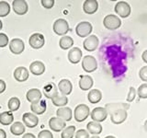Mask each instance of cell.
Listing matches in <instances>:
<instances>
[{
  "instance_id": "obj_1",
  "label": "cell",
  "mask_w": 147,
  "mask_h": 138,
  "mask_svg": "<svg viewBox=\"0 0 147 138\" xmlns=\"http://www.w3.org/2000/svg\"><path fill=\"white\" fill-rule=\"evenodd\" d=\"M89 114H90L89 107L86 104L77 105L75 109V112H74V116H75L76 121L78 122H84L89 116Z\"/></svg>"
},
{
  "instance_id": "obj_2",
  "label": "cell",
  "mask_w": 147,
  "mask_h": 138,
  "mask_svg": "<svg viewBox=\"0 0 147 138\" xmlns=\"http://www.w3.org/2000/svg\"><path fill=\"white\" fill-rule=\"evenodd\" d=\"M103 24L106 29L109 30H115L121 26V20L118 16L110 14V15H108L104 18Z\"/></svg>"
},
{
  "instance_id": "obj_3",
  "label": "cell",
  "mask_w": 147,
  "mask_h": 138,
  "mask_svg": "<svg viewBox=\"0 0 147 138\" xmlns=\"http://www.w3.org/2000/svg\"><path fill=\"white\" fill-rule=\"evenodd\" d=\"M114 10L121 18H125L131 15V6L129 3H127L125 1H119V2H117L116 5H115Z\"/></svg>"
},
{
  "instance_id": "obj_4",
  "label": "cell",
  "mask_w": 147,
  "mask_h": 138,
  "mask_svg": "<svg viewBox=\"0 0 147 138\" xmlns=\"http://www.w3.org/2000/svg\"><path fill=\"white\" fill-rule=\"evenodd\" d=\"M82 67L86 73H92L98 68V62L92 55H86L82 60Z\"/></svg>"
},
{
  "instance_id": "obj_5",
  "label": "cell",
  "mask_w": 147,
  "mask_h": 138,
  "mask_svg": "<svg viewBox=\"0 0 147 138\" xmlns=\"http://www.w3.org/2000/svg\"><path fill=\"white\" fill-rule=\"evenodd\" d=\"M53 29L57 35H65L69 31V24L63 18H58L57 20L54 21Z\"/></svg>"
},
{
  "instance_id": "obj_6",
  "label": "cell",
  "mask_w": 147,
  "mask_h": 138,
  "mask_svg": "<svg viewBox=\"0 0 147 138\" xmlns=\"http://www.w3.org/2000/svg\"><path fill=\"white\" fill-rule=\"evenodd\" d=\"M92 30H93V27H92L91 23H89L88 21H82L77 24L76 28V32L81 38H86L91 33Z\"/></svg>"
},
{
  "instance_id": "obj_7",
  "label": "cell",
  "mask_w": 147,
  "mask_h": 138,
  "mask_svg": "<svg viewBox=\"0 0 147 138\" xmlns=\"http://www.w3.org/2000/svg\"><path fill=\"white\" fill-rule=\"evenodd\" d=\"M108 112L105 108L102 107H96L95 109H93V110L90 113L91 119L93 120V122H104L108 117Z\"/></svg>"
},
{
  "instance_id": "obj_8",
  "label": "cell",
  "mask_w": 147,
  "mask_h": 138,
  "mask_svg": "<svg viewBox=\"0 0 147 138\" xmlns=\"http://www.w3.org/2000/svg\"><path fill=\"white\" fill-rule=\"evenodd\" d=\"M9 50L14 54H20L25 50V43L21 39H12L9 43Z\"/></svg>"
},
{
  "instance_id": "obj_9",
  "label": "cell",
  "mask_w": 147,
  "mask_h": 138,
  "mask_svg": "<svg viewBox=\"0 0 147 138\" xmlns=\"http://www.w3.org/2000/svg\"><path fill=\"white\" fill-rule=\"evenodd\" d=\"M99 43V40L96 35H90L83 43V46H84L85 50H86L87 52H93L96 48H98Z\"/></svg>"
},
{
  "instance_id": "obj_10",
  "label": "cell",
  "mask_w": 147,
  "mask_h": 138,
  "mask_svg": "<svg viewBox=\"0 0 147 138\" xmlns=\"http://www.w3.org/2000/svg\"><path fill=\"white\" fill-rule=\"evenodd\" d=\"M29 43L33 49H40L45 43L44 36L41 33H33L30 37Z\"/></svg>"
},
{
  "instance_id": "obj_11",
  "label": "cell",
  "mask_w": 147,
  "mask_h": 138,
  "mask_svg": "<svg viewBox=\"0 0 147 138\" xmlns=\"http://www.w3.org/2000/svg\"><path fill=\"white\" fill-rule=\"evenodd\" d=\"M22 121L24 122V125L28 126L29 128H34L38 125L39 118L36 116V114L32 112L24 113L22 116Z\"/></svg>"
},
{
  "instance_id": "obj_12",
  "label": "cell",
  "mask_w": 147,
  "mask_h": 138,
  "mask_svg": "<svg viewBox=\"0 0 147 138\" xmlns=\"http://www.w3.org/2000/svg\"><path fill=\"white\" fill-rule=\"evenodd\" d=\"M12 7L13 10L18 15H24L28 12V3L24 0H14L12 2Z\"/></svg>"
},
{
  "instance_id": "obj_13",
  "label": "cell",
  "mask_w": 147,
  "mask_h": 138,
  "mask_svg": "<svg viewBox=\"0 0 147 138\" xmlns=\"http://www.w3.org/2000/svg\"><path fill=\"white\" fill-rule=\"evenodd\" d=\"M128 113L125 110H118L110 114V120L114 124H121L124 122L126 121Z\"/></svg>"
},
{
  "instance_id": "obj_14",
  "label": "cell",
  "mask_w": 147,
  "mask_h": 138,
  "mask_svg": "<svg viewBox=\"0 0 147 138\" xmlns=\"http://www.w3.org/2000/svg\"><path fill=\"white\" fill-rule=\"evenodd\" d=\"M49 126L53 132H61L66 127V123L58 117H53L49 121Z\"/></svg>"
},
{
  "instance_id": "obj_15",
  "label": "cell",
  "mask_w": 147,
  "mask_h": 138,
  "mask_svg": "<svg viewBox=\"0 0 147 138\" xmlns=\"http://www.w3.org/2000/svg\"><path fill=\"white\" fill-rule=\"evenodd\" d=\"M29 71L24 66L17 67L14 71V78L18 82H24L29 78Z\"/></svg>"
},
{
  "instance_id": "obj_16",
  "label": "cell",
  "mask_w": 147,
  "mask_h": 138,
  "mask_svg": "<svg viewBox=\"0 0 147 138\" xmlns=\"http://www.w3.org/2000/svg\"><path fill=\"white\" fill-rule=\"evenodd\" d=\"M98 8V3L96 0H86L83 4V10L85 13L91 15L96 12Z\"/></svg>"
},
{
  "instance_id": "obj_17",
  "label": "cell",
  "mask_w": 147,
  "mask_h": 138,
  "mask_svg": "<svg viewBox=\"0 0 147 138\" xmlns=\"http://www.w3.org/2000/svg\"><path fill=\"white\" fill-rule=\"evenodd\" d=\"M82 59V51L78 47L72 48L68 53V60L72 64H78Z\"/></svg>"
},
{
  "instance_id": "obj_18",
  "label": "cell",
  "mask_w": 147,
  "mask_h": 138,
  "mask_svg": "<svg viewBox=\"0 0 147 138\" xmlns=\"http://www.w3.org/2000/svg\"><path fill=\"white\" fill-rule=\"evenodd\" d=\"M30 71L31 72V74H33L35 76H40L45 72V66L40 61H34L30 64Z\"/></svg>"
},
{
  "instance_id": "obj_19",
  "label": "cell",
  "mask_w": 147,
  "mask_h": 138,
  "mask_svg": "<svg viewBox=\"0 0 147 138\" xmlns=\"http://www.w3.org/2000/svg\"><path fill=\"white\" fill-rule=\"evenodd\" d=\"M58 89L63 95H69L71 94L73 90V85L70 80L68 79H62L58 84Z\"/></svg>"
},
{
  "instance_id": "obj_20",
  "label": "cell",
  "mask_w": 147,
  "mask_h": 138,
  "mask_svg": "<svg viewBox=\"0 0 147 138\" xmlns=\"http://www.w3.org/2000/svg\"><path fill=\"white\" fill-rule=\"evenodd\" d=\"M43 93L45 95V97L47 99H53L55 96H57L58 93V89L56 85L54 83H49L46 86H44L43 87Z\"/></svg>"
},
{
  "instance_id": "obj_21",
  "label": "cell",
  "mask_w": 147,
  "mask_h": 138,
  "mask_svg": "<svg viewBox=\"0 0 147 138\" xmlns=\"http://www.w3.org/2000/svg\"><path fill=\"white\" fill-rule=\"evenodd\" d=\"M46 108H47V105H46V101L44 99H40V101L36 103H32L30 105V110L31 112L34 114H43L46 110Z\"/></svg>"
},
{
  "instance_id": "obj_22",
  "label": "cell",
  "mask_w": 147,
  "mask_h": 138,
  "mask_svg": "<svg viewBox=\"0 0 147 138\" xmlns=\"http://www.w3.org/2000/svg\"><path fill=\"white\" fill-rule=\"evenodd\" d=\"M94 85V81L93 78L90 76H80V80H79V87L82 90H89L91 89V87Z\"/></svg>"
},
{
  "instance_id": "obj_23",
  "label": "cell",
  "mask_w": 147,
  "mask_h": 138,
  "mask_svg": "<svg viewBox=\"0 0 147 138\" xmlns=\"http://www.w3.org/2000/svg\"><path fill=\"white\" fill-rule=\"evenodd\" d=\"M57 117L63 120L64 122H69L71 121L73 113H72V110L68 107H61L57 110L56 112Z\"/></svg>"
},
{
  "instance_id": "obj_24",
  "label": "cell",
  "mask_w": 147,
  "mask_h": 138,
  "mask_svg": "<svg viewBox=\"0 0 147 138\" xmlns=\"http://www.w3.org/2000/svg\"><path fill=\"white\" fill-rule=\"evenodd\" d=\"M26 97H27L28 101H30L32 104V103H36V102H38V101H40L41 99L42 95H41V92L40 91V89H31L27 92Z\"/></svg>"
},
{
  "instance_id": "obj_25",
  "label": "cell",
  "mask_w": 147,
  "mask_h": 138,
  "mask_svg": "<svg viewBox=\"0 0 147 138\" xmlns=\"http://www.w3.org/2000/svg\"><path fill=\"white\" fill-rule=\"evenodd\" d=\"M87 132L93 135H98L102 132V126L99 122H89L86 125Z\"/></svg>"
},
{
  "instance_id": "obj_26",
  "label": "cell",
  "mask_w": 147,
  "mask_h": 138,
  "mask_svg": "<svg viewBox=\"0 0 147 138\" xmlns=\"http://www.w3.org/2000/svg\"><path fill=\"white\" fill-rule=\"evenodd\" d=\"M130 108V105L125 104V103H110V104H106L105 109L107 110L108 113L111 114L112 112H116L118 110H127Z\"/></svg>"
},
{
  "instance_id": "obj_27",
  "label": "cell",
  "mask_w": 147,
  "mask_h": 138,
  "mask_svg": "<svg viewBox=\"0 0 147 138\" xmlns=\"http://www.w3.org/2000/svg\"><path fill=\"white\" fill-rule=\"evenodd\" d=\"M87 99H88L89 102L92 104L98 103L101 99H102V93L98 89H91L88 95H87Z\"/></svg>"
},
{
  "instance_id": "obj_28",
  "label": "cell",
  "mask_w": 147,
  "mask_h": 138,
  "mask_svg": "<svg viewBox=\"0 0 147 138\" xmlns=\"http://www.w3.org/2000/svg\"><path fill=\"white\" fill-rule=\"evenodd\" d=\"M10 132L14 135H21L25 133V125L20 122H14L10 127Z\"/></svg>"
},
{
  "instance_id": "obj_29",
  "label": "cell",
  "mask_w": 147,
  "mask_h": 138,
  "mask_svg": "<svg viewBox=\"0 0 147 138\" xmlns=\"http://www.w3.org/2000/svg\"><path fill=\"white\" fill-rule=\"evenodd\" d=\"M14 121V116L11 112H5L0 113V123L2 125H9Z\"/></svg>"
},
{
  "instance_id": "obj_30",
  "label": "cell",
  "mask_w": 147,
  "mask_h": 138,
  "mask_svg": "<svg viewBox=\"0 0 147 138\" xmlns=\"http://www.w3.org/2000/svg\"><path fill=\"white\" fill-rule=\"evenodd\" d=\"M52 101L53 104L57 106V107H63V106H65L68 103V98L65 95L58 94L53 99H52Z\"/></svg>"
},
{
  "instance_id": "obj_31",
  "label": "cell",
  "mask_w": 147,
  "mask_h": 138,
  "mask_svg": "<svg viewBox=\"0 0 147 138\" xmlns=\"http://www.w3.org/2000/svg\"><path fill=\"white\" fill-rule=\"evenodd\" d=\"M59 45L63 50H68L74 45V40L70 36H63L60 39Z\"/></svg>"
},
{
  "instance_id": "obj_32",
  "label": "cell",
  "mask_w": 147,
  "mask_h": 138,
  "mask_svg": "<svg viewBox=\"0 0 147 138\" xmlns=\"http://www.w3.org/2000/svg\"><path fill=\"white\" fill-rule=\"evenodd\" d=\"M8 109L9 112H16L20 107V100L18 99L17 97H12V98L8 100Z\"/></svg>"
},
{
  "instance_id": "obj_33",
  "label": "cell",
  "mask_w": 147,
  "mask_h": 138,
  "mask_svg": "<svg viewBox=\"0 0 147 138\" xmlns=\"http://www.w3.org/2000/svg\"><path fill=\"white\" fill-rule=\"evenodd\" d=\"M75 135H76V126L71 125L63 129L61 133V137L62 138H73Z\"/></svg>"
},
{
  "instance_id": "obj_34",
  "label": "cell",
  "mask_w": 147,
  "mask_h": 138,
  "mask_svg": "<svg viewBox=\"0 0 147 138\" xmlns=\"http://www.w3.org/2000/svg\"><path fill=\"white\" fill-rule=\"evenodd\" d=\"M10 12V6L7 1H0V17H7Z\"/></svg>"
},
{
  "instance_id": "obj_35",
  "label": "cell",
  "mask_w": 147,
  "mask_h": 138,
  "mask_svg": "<svg viewBox=\"0 0 147 138\" xmlns=\"http://www.w3.org/2000/svg\"><path fill=\"white\" fill-rule=\"evenodd\" d=\"M137 93L141 99H147V84L146 83L145 84H142L138 87Z\"/></svg>"
},
{
  "instance_id": "obj_36",
  "label": "cell",
  "mask_w": 147,
  "mask_h": 138,
  "mask_svg": "<svg viewBox=\"0 0 147 138\" xmlns=\"http://www.w3.org/2000/svg\"><path fill=\"white\" fill-rule=\"evenodd\" d=\"M135 97H136V89L133 87H131L127 96V101L128 102H132L135 99Z\"/></svg>"
},
{
  "instance_id": "obj_37",
  "label": "cell",
  "mask_w": 147,
  "mask_h": 138,
  "mask_svg": "<svg viewBox=\"0 0 147 138\" xmlns=\"http://www.w3.org/2000/svg\"><path fill=\"white\" fill-rule=\"evenodd\" d=\"M8 43H9V40L7 34L0 33V47L1 48L6 47L7 45H8Z\"/></svg>"
},
{
  "instance_id": "obj_38",
  "label": "cell",
  "mask_w": 147,
  "mask_h": 138,
  "mask_svg": "<svg viewBox=\"0 0 147 138\" xmlns=\"http://www.w3.org/2000/svg\"><path fill=\"white\" fill-rule=\"evenodd\" d=\"M76 138H89V133L85 129H80L76 133Z\"/></svg>"
},
{
  "instance_id": "obj_39",
  "label": "cell",
  "mask_w": 147,
  "mask_h": 138,
  "mask_svg": "<svg viewBox=\"0 0 147 138\" xmlns=\"http://www.w3.org/2000/svg\"><path fill=\"white\" fill-rule=\"evenodd\" d=\"M38 138H53V135L48 130H42L39 133Z\"/></svg>"
},
{
  "instance_id": "obj_40",
  "label": "cell",
  "mask_w": 147,
  "mask_h": 138,
  "mask_svg": "<svg viewBox=\"0 0 147 138\" xmlns=\"http://www.w3.org/2000/svg\"><path fill=\"white\" fill-rule=\"evenodd\" d=\"M139 76H140V78L144 82H147V66H144L140 69L139 71Z\"/></svg>"
},
{
  "instance_id": "obj_41",
  "label": "cell",
  "mask_w": 147,
  "mask_h": 138,
  "mask_svg": "<svg viewBox=\"0 0 147 138\" xmlns=\"http://www.w3.org/2000/svg\"><path fill=\"white\" fill-rule=\"evenodd\" d=\"M41 5L43 7L50 9L54 6V0H41Z\"/></svg>"
},
{
  "instance_id": "obj_42",
  "label": "cell",
  "mask_w": 147,
  "mask_h": 138,
  "mask_svg": "<svg viewBox=\"0 0 147 138\" xmlns=\"http://www.w3.org/2000/svg\"><path fill=\"white\" fill-rule=\"evenodd\" d=\"M6 87L7 85H6V83H5V81L0 79V94L3 93V92L6 90Z\"/></svg>"
},
{
  "instance_id": "obj_43",
  "label": "cell",
  "mask_w": 147,
  "mask_h": 138,
  "mask_svg": "<svg viewBox=\"0 0 147 138\" xmlns=\"http://www.w3.org/2000/svg\"><path fill=\"white\" fill-rule=\"evenodd\" d=\"M142 61H144V63L147 64V50H145L144 53H142Z\"/></svg>"
},
{
  "instance_id": "obj_44",
  "label": "cell",
  "mask_w": 147,
  "mask_h": 138,
  "mask_svg": "<svg viewBox=\"0 0 147 138\" xmlns=\"http://www.w3.org/2000/svg\"><path fill=\"white\" fill-rule=\"evenodd\" d=\"M22 138H36V136L33 135V133H25V135L22 136Z\"/></svg>"
},
{
  "instance_id": "obj_45",
  "label": "cell",
  "mask_w": 147,
  "mask_h": 138,
  "mask_svg": "<svg viewBox=\"0 0 147 138\" xmlns=\"http://www.w3.org/2000/svg\"><path fill=\"white\" fill-rule=\"evenodd\" d=\"M0 138H7V133L3 129H0Z\"/></svg>"
},
{
  "instance_id": "obj_46",
  "label": "cell",
  "mask_w": 147,
  "mask_h": 138,
  "mask_svg": "<svg viewBox=\"0 0 147 138\" xmlns=\"http://www.w3.org/2000/svg\"><path fill=\"white\" fill-rule=\"evenodd\" d=\"M144 130L147 132V119H146V121L144 122Z\"/></svg>"
},
{
  "instance_id": "obj_47",
  "label": "cell",
  "mask_w": 147,
  "mask_h": 138,
  "mask_svg": "<svg viewBox=\"0 0 147 138\" xmlns=\"http://www.w3.org/2000/svg\"><path fill=\"white\" fill-rule=\"evenodd\" d=\"M2 28H3V23H2L1 20H0V30H2Z\"/></svg>"
},
{
  "instance_id": "obj_48",
  "label": "cell",
  "mask_w": 147,
  "mask_h": 138,
  "mask_svg": "<svg viewBox=\"0 0 147 138\" xmlns=\"http://www.w3.org/2000/svg\"><path fill=\"white\" fill-rule=\"evenodd\" d=\"M105 138H116V137L113 136V135H109V136H106Z\"/></svg>"
},
{
  "instance_id": "obj_49",
  "label": "cell",
  "mask_w": 147,
  "mask_h": 138,
  "mask_svg": "<svg viewBox=\"0 0 147 138\" xmlns=\"http://www.w3.org/2000/svg\"><path fill=\"white\" fill-rule=\"evenodd\" d=\"M91 138H100V137H99L98 135H93Z\"/></svg>"
}]
</instances>
